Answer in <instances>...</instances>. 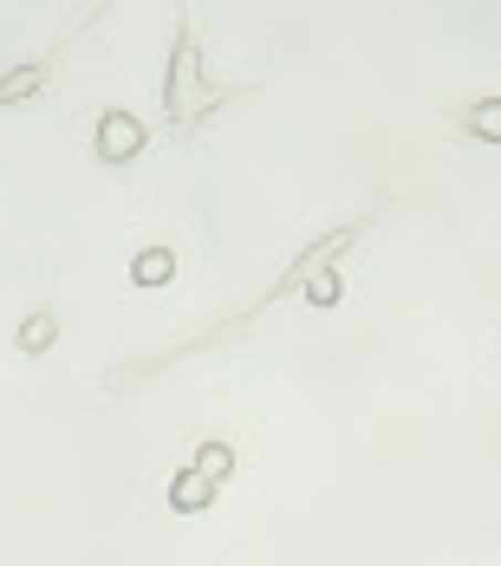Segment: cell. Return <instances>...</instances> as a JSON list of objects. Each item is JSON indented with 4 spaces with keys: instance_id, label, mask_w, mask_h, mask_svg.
I'll return each instance as SVG.
<instances>
[{
    "instance_id": "obj_5",
    "label": "cell",
    "mask_w": 501,
    "mask_h": 566,
    "mask_svg": "<svg viewBox=\"0 0 501 566\" xmlns=\"http://www.w3.org/2000/svg\"><path fill=\"white\" fill-rule=\"evenodd\" d=\"M53 339H59V313H53V306H33V313L20 319V333H13V345H20L27 358H46Z\"/></svg>"
},
{
    "instance_id": "obj_8",
    "label": "cell",
    "mask_w": 501,
    "mask_h": 566,
    "mask_svg": "<svg viewBox=\"0 0 501 566\" xmlns=\"http://www.w3.org/2000/svg\"><path fill=\"white\" fill-rule=\"evenodd\" d=\"M300 293H306V306H320V313H326V306H338V293H345V281H338V261H326V268H313Z\"/></svg>"
},
{
    "instance_id": "obj_2",
    "label": "cell",
    "mask_w": 501,
    "mask_h": 566,
    "mask_svg": "<svg viewBox=\"0 0 501 566\" xmlns=\"http://www.w3.org/2000/svg\"><path fill=\"white\" fill-rule=\"evenodd\" d=\"M92 150H98V164H131V157L150 150V130H144V117L137 112H98Z\"/></svg>"
},
{
    "instance_id": "obj_9",
    "label": "cell",
    "mask_w": 501,
    "mask_h": 566,
    "mask_svg": "<svg viewBox=\"0 0 501 566\" xmlns=\"http://www.w3.org/2000/svg\"><path fill=\"white\" fill-rule=\"evenodd\" d=\"M189 462H196V469H202V475H209V482H222L228 469H234V450H228L222 437H209V443H202V450L189 455Z\"/></svg>"
},
{
    "instance_id": "obj_4",
    "label": "cell",
    "mask_w": 501,
    "mask_h": 566,
    "mask_svg": "<svg viewBox=\"0 0 501 566\" xmlns=\"http://www.w3.org/2000/svg\"><path fill=\"white\" fill-rule=\"evenodd\" d=\"M46 78H53L46 59H20V65H7V72H0V105H20V98L46 92Z\"/></svg>"
},
{
    "instance_id": "obj_3",
    "label": "cell",
    "mask_w": 501,
    "mask_h": 566,
    "mask_svg": "<svg viewBox=\"0 0 501 566\" xmlns=\"http://www.w3.org/2000/svg\"><path fill=\"white\" fill-rule=\"evenodd\" d=\"M209 502H216V482H209L196 462H182V469L169 475V509L176 514H202Z\"/></svg>"
},
{
    "instance_id": "obj_1",
    "label": "cell",
    "mask_w": 501,
    "mask_h": 566,
    "mask_svg": "<svg viewBox=\"0 0 501 566\" xmlns=\"http://www.w3.org/2000/svg\"><path fill=\"white\" fill-rule=\"evenodd\" d=\"M222 98H248V92H222L202 78V40L196 27H176V46H169V72H164V105H169V137H196Z\"/></svg>"
},
{
    "instance_id": "obj_6",
    "label": "cell",
    "mask_w": 501,
    "mask_h": 566,
    "mask_svg": "<svg viewBox=\"0 0 501 566\" xmlns=\"http://www.w3.org/2000/svg\"><path fill=\"white\" fill-rule=\"evenodd\" d=\"M131 281L137 286H169L176 281V254H169V248H144V254H131Z\"/></svg>"
},
{
    "instance_id": "obj_7",
    "label": "cell",
    "mask_w": 501,
    "mask_h": 566,
    "mask_svg": "<svg viewBox=\"0 0 501 566\" xmlns=\"http://www.w3.org/2000/svg\"><path fill=\"white\" fill-rule=\"evenodd\" d=\"M462 130L482 137V144H501V98H476V105H462Z\"/></svg>"
}]
</instances>
